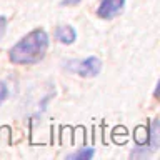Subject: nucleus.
<instances>
[{
	"label": "nucleus",
	"mask_w": 160,
	"mask_h": 160,
	"mask_svg": "<svg viewBox=\"0 0 160 160\" xmlns=\"http://www.w3.org/2000/svg\"><path fill=\"white\" fill-rule=\"evenodd\" d=\"M125 0H100L97 7V17L102 20H112L123 10Z\"/></svg>",
	"instance_id": "7ed1b4c3"
},
{
	"label": "nucleus",
	"mask_w": 160,
	"mask_h": 160,
	"mask_svg": "<svg viewBox=\"0 0 160 160\" xmlns=\"http://www.w3.org/2000/svg\"><path fill=\"white\" fill-rule=\"evenodd\" d=\"M8 95H10V90L7 87V83L5 82H0V105H2L5 100L8 98Z\"/></svg>",
	"instance_id": "0eeeda50"
},
{
	"label": "nucleus",
	"mask_w": 160,
	"mask_h": 160,
	"mask_svg": "<svg viewBox=\"0 0 160 160\" xmlns=\"http://www.w3.org/2000/svg\"><path fill=\"white\" fill-rule=\"evenodd\" d=\"M55 38L63 45H72L77 40V30L72 25H58L55 28Z\"/></svg>",
	"instance_id": "20e7f679"
},
{
	"label": "nucleus",
	"mask_w": 160,
	"mask_h": 160,
	"mask_svg": "<svg viewBox=\"0 0 160 160\" xmlns=\"http://www.w3.org/2000/svg\"><path fill=\"white\" fill-rule=\"evenodd\" d=\"M5 32H7V18L3 15H0V38L5 35Z\"/></svg>",
	"instance_id": "6e6552de"
},
{
	"label": "nucleus",
	"mask_w": 160,
	"mask_h": 160,
	"mask_svg": "<svg viewBox=\"0 0 160 160\" xmlns=\"http://www.w3.org/2000/svg\"><path fill=\"white\" fill-rule=\"evenodd\" d=\"M147 143H148V147L152 150L158 148V143H160V122H158V118L152 120V125H150V130H148Z\"/></svg>",
	"instance_id": "39448f33"
},
{
	"label": "nucleus",
	"mask_w": 160,
	"mask_h": 160,
	"mask_svg": "<svg viewBox=\"0 0 160 160\" xmlns=\"http://www.w3.org/2000/svg\"><path fill=\"white\" fill-rule=\"evenodd\" d=\"M80 2H82V0H62L60 5H62V7H75V5H78Z\"/></svg>",
	"instance_id": "1a4fd4ad"
},
{
	"label": "nucleus",
	"mask_w": 160,
	"mask_h": 160,
	"mask_svg": "<svg viewBox=\"0 0 160 160\" xmlns=\"http://www.w3.org/2000/svg\"><path fill=\"white\" fill-rule=\"evenodd\" d=\"M65 68L82 78H92V77H97L100 70H102V60L95 57V55H90V57L82 60H68L65 63Z\"/></svg>",
	"instance_id": "f03ea898"
},
{
	"label": "nucleus",
	"mask_w": 160,
	"mask_h": 160,
	"mask_svg": "<svg viewBox=\"0 0 160 160\" xmlns=\"http://www.w3.org/2000/svg\"><path fill=\"white\" fill-rule=\"evenodd\" d=\"M50 38L43 28H35L22 37L8 50V60L15 65H33L43 60Z\"/></svg>",
	"instance_id": "f257e3e1"
},
{
	"label": "nucleus",
	"mask_w": 160,
	"mask_h": 160,
	"mask_svg": "<svg viewBox=\"0 0 160 160\" xmlns=\"http://www.w3.org/2000/svg\"><path fill=\"white\" fill-rule=\"evenodd\" d=\"M93 153H95V150L92 147H82V148H78L77 152L70 153L67 158H70V160H90L93 157Z\"/></svg>",
	"instance_id": "423d86ee"
},
{
	"label": "nucleus",
	"mask_w": 160,
	"mask_h": 160,
	"mask_svg": "<svg viewBox=\"0 0 160 160\" xmlns=\"http://www.w3.org/2000/svg\"><path fill=\"white\" fill-rule=\"evenodd\" d=\"M153 97H155V98H157V97H158V83H157V85H155V92H153Z\"/></svg>",
	"instance_id": "9d476101"
}]
</instances>
